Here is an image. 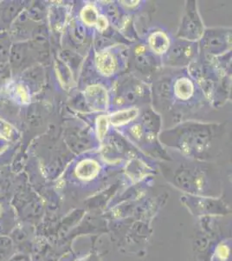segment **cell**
Returning <instances> with one entry per match:
<instances>
[{"instance_id":"1","label":"cell","mask_w":232,"mask_h":261,"mask_svg":"<svg viewBox=\"0 0 232 261\" xmlns=\"http://www.w3.org/2000/svg\"><path fill=\"white\" fill-rule=\"evenodd\" d=\"M212 125L185 123L176 128L164 132L160 140L170 147L180 150L184 153L191 154V152H203L206 150H213L217 145V136L219 129L212 127Z\"/></svg>"},{"instance_id":"2","label":"cell","mask_w":232,"mask_h":261,"mask_svg":"<svg viewBox=\"0 0 232 261\" xmlns=\"http://www.w3.org/2000/svg\"><path fill=\"white\" fill-rule=\"evenodd\" d=\"M204 33L205 28L197 11V3L195 1H187L177 33V39L196 42L201 39Z\"/></svg>"},{"instance_id":"3","label":"cell","mask_w":232,"mask_h":261,"mask_svg":"<svg viewBox=\"0 0 232 261\" xmlns=\"http://www.w3.org/2000/svg\"><path fill=\"white\" fill-rule=\"evenodd\" d=\"M197 45L196 42L176 39L171 42L170 47L164 56V65L170 67H183L196 58Z\"/></svg>"},{"instance_id":"4","label":"cell","mask_w":232,"mask_h":261,"mask_svg":"<svg viewBox=\"0 0 232 261\" xmlns=\"http://www.w3.org/2000/svg\"><path fill=\"white\" fill-rule=\"evenodd\" d=\"M230 32L225 29H209L201 38V49L206 54L218 55L229 47Z\"/></svg>"},{"instance_id":"5","label":"cell","mask_w":232,"mask_h":261,"mask_svg":"<svg viewBox=\"0 0 232 261\" xmlns=\"http://www.w3.org/2000/svg\"><path fill=\"white\" fill-rule=\"evenodd\" d=\"M29 58V47L25 43L20 42L11 47L9 55L10 66L12 71H22L26 65Z\"/></svg>"},{"instance_id":"6","label":"cell","mask_w":232,"mask_h":261,"mask_svg":"<svg viewBox=\"0 0 232 261\" xmlns=\"http://www.w3.org/2000/svg\"><path fill=\"white\" fill-rule=\"evenodd\" d=\"M147 45L153 54L163 56L170 47L171 40L167 33L158 31L148 37Z\"/></svg>"},{"instance_id":"7","label":"cell","mask_w":232,"mask_h":261,"mask_svg":"<svg viewBox=\"0 0 232 261\" xmlns=\"http://www.w3.org/2000/svg\"><path fill=\"white\" fill-rule=\"evenodd\" d=\"M97 68L102 74L110 76L115 73L117 70V60L115 54H112L110 50L102 51L97 55Z\"/></svg>"},{"instance_id":"8","label":"cell","mask_w":232,"mask_h":261,"mask_svg":"<svg viewBox=\"0 0 232 261\" xmlns=\"http://www.w3.org/2000/svg\"><path fill=\"white\" fill-rule=\"evenodd\" d=\"M139 110L137 108H124L122 110L117 111L112 113L109 119L114 126H122L129 124L138 116Z\"/></svg>"},{"instance_id":"9","label":"cell","mask_w":232,"mask_h":261,"mask_svg":"<svg viewBox=\"0 0 232 261\" xmlns=\"http://www.w3.org/2000/svg\"><path fill=\"white\" fill-rule=\"evenodd\" d=\"M14 243L9 235H0V261H9L14 255Z\"/></svg>"},{"instance_id":"10","label":"cell","mask_w":232,"mask_h":261,"mask_svg":"<svg viewBox=\"0 0 232 261\" xmlns=\"http://www.w3.org/2000/svg\"><path fill=\"white\" fill-rule=\"evenodd\" d=\"M20 4H17L16 2L6 4V6L1 11L2 20L6 24L9 23L18 16V12H20Z\"/></svg>"},{"instance_id":"11","label":"cell","mask_w":232,"mask_h":261,"mask_svg":"<svg viewBox=\"0 0 232 261\" xmlns=\"http://www.w3.org/2000/svg\"><path fill=\"white\" fill-rule=\"evenodd\" d=\"M81 17H82L84 24H88V25H94V24H96L97 20L100 16L94 6L88 5L82 10Z\"/></svg>"},{"instance_id":"12","label":"cell","mask_w":232,"mask_h":261,"mask_svg":"<svg viewBox=\"0 0 232 261\" xmlns=\"http://www.w3.org/2000/svg\"><path fill=\"white\" fill-rule=\"evenodd\" d=\"M11 66L9 62L0 63V85L5 83L11 77Z\"/></svg>"},{"instance_id":"13","label":"cell","mask_w":232,"mask_h":261,"mask_svg":"<svg viewBox=\"0 0 232 261\" xmlns=\"http://www.w3.org/2000/svg\"><path fill=\"white\" fill-rule=\"evenodd\" d=\"M97 128H98V137L100 140H103V137L106 134L107 129H108V124H109V119L106 116H101L100 118L97 120Z\"/></svg>"},{"instance_id":"14","label":"cell","mask_w":232,"mask_h":261,"mask_svg":"<svg viewBox=\"0 0 232 261\" xmlns=\"http://www.w3.org/2000/svg\"><path fill=\"white\" fill-rule=\"evenodd\" d=\"M226 249L225 248V246H222V247H219V252H218V256H222V257H225V256H228V250H226L225 252H224V250Z\"/></svg>"}]
</instances>
